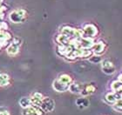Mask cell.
<instances>
[{"mask_svg": "<svg viewBox=\"0 0 122 115\" xmlns=\"http://www.w3.org/2000/svg\"><path fill=\"white\" fill-rule=\"evenodd\" d=\"M89 61L92 64H98V63H100L102 61L101 56L100 55H93V56H91V58L89 59Z\"/></svg>", "mask_w": 122, "mask_h": 115, "instance_id": "obj_18", "label": "cell"}, {"mask_svg": "<svg viewBox=\"0 0 122 115\" xmlns=\"http://www.w3.org/2000/svg\"><path fill=\"white\" fill-rule=\"evenodd\" d=\"M31 98H34V99H38V100H43L44 99V96L41 93L39 92H35V93H33L32 97Z\"/></svg>", "mask_w": 122, "mask_h": 115, "instance_id": "obj_20", "label": "cell"}, {"mask_svg": "<svg viewBox=\"0 0 122 115\" xmlns=\"http://www.w3.org/2000/svg\"><path fill=\"white\" fill-rule=\"evenodd\" d=\"M121 81H119V80H116V81H113L111 85V88L113 92H120L121 91Z\"/></svg>", "mask_w": 122, "mask_h": 115, "instance_id": "obj_15", "label": "cell"}, {"mask_svg": "<svg viewBox=\"0 0 122 115\" xmlns=\"http://www.w3.org/2000/svg\"><path fill=\"white\" fill-rule=\"evenodd\" d=\"M102 63V70L106 74H112L116 71V67L112 61L109 59H104L101 61Z\"/></svg>", "mask_w": 122, "mask_h": 115, "instance_id": "obj_5", "label": "cell"}, {"mask_svg": "<svg viewBox=\"0 0 122 115\" xmlns=\"http://www.w3.org/2000/svg\"><path fill=\"white\" fill-rule=\"evenodd\" d=\"M79 45H81V47L83 49H89V48H92V45H93V42H92V40L91 38H84L80 40Z\"/></svg>", "mask_w": 122, "mask_h": 115, "instance_id": "obj_12", "label": "cell"}, {"mask_svg": "<svg viewBox=\"0 0 122 115\" xmlns=\"http://www.w3.org/2000/svg\"><path fill=\"white\" fill-rule=\"evenodd\" d=\"M119 100H121V91L110 92V93H107L106 95V100L109 104H112V105Z\"/></svg>", "mask_w": 122, "mask_h": 115, "instance_id": "obj_6", "label": "cell"}, {"mask_svg": "<svg viewBox=\"0 0 122 115\" xmlns=\"http://www.w3.org/2000/svg\"><path fill=\"white\" fill-rule=\"evenodd\" d=\"M2 2H3V0H0V5H1V4H2Z\"/></svg>", "mask_w": 122, "mask_h": 115, "instance_id": "obj_21", "label": "cell"}, {"mask_svg": "<svg viewBox=\"0 0 122 115\" xmlns=\"http://www.w3.org/2000/svg\"><path fill=\"white\" fill-rule=\"evenodd\" d=\"M96 91V87L92 84H85L83 85V88H82L81 93L83 96H87V95H91L94 93Z\"/></svg>", "mask_w": 122, "mask_h": 115, "instance_id": "obj_8", "label": "cell"}, {"mask_svg": "<svg viewBox=\"0 0 122 115\" xmlns=\"http://www.w3.org/2000/svg\"><path fill=\"white\" fill-rule=\"evenodd\" d=\"M83 88V85L79 82H71V84L69 85V91L75 94H80Z\"/></svg>", "mask_w": 122, "mask_h": 115, "instance_id": "obj_9", "label": "cell"}, {"mask_svg": "<svg viewBox=\"0 0 122 115\" xmlns=\"http://www.w3.org/2000/svg\"><path fill=\"white\" fill-rule=\"evenodd\" d=\"M92 49H93V52L97 55H100L101 53H103L106 49V45L102 41H99L98 43L93 44L92 45Z\"/></svg>", "mask_w": 122, "mask_h": 115, "instance_id": "obj_10", "label": "cell"}, {"mask_svg": "<svg viewBox=\"0 0 122 115\" xmlns=\"http://www.w3.org/2000/svg\"><path fill=\"white\" fill-rule=\"evenodd\" d=\"M10 18L13 23H22L26 18V11L23 9H18V10H13L10 14Z\"/></svg>", "mask_w": 122, "mask_h": 115, "instance_id": "obj_1", "label": "cell"}, {"mask_svg": "<svg viewBox=\"0 0 122 115\" xmlns=\"http://www.w3.org/2000/svg\"><path fill=\"white\" fill-rule=\"evenodd\" d=\"M19 105L22 108H26V107H29L31 105V101H30V98H27V97H23L21 98L20 100H19Z\"/></svg>", "mask_w": 122, "mask_h": 115, "instance_id": "obj_14", "label": "cell"}, {"mask_svg": "<svg viewBox=\"0 0 122 115\" xmlns=\"http://www.w3.org/2000/svg\"><path fill=\"white\" fill-rule=\"evenodd\" d=\"M52 87H53V89L58 92H66V91H68V89H69V85L61 83V82L59 81L57 79H55L53 81V83H52Z\"/></svg>", "mask_w": 122, "mask_h": 115, "instance_id": "obj_7", "label": "cell"}, {"mask_svg": "<svg viewBox=\"0 0 122 115\" xmlns=\"http://www.w3.org/2000/svg\"><path fill=\"white\" fill-rule=\"evenodd\" d=\"M0 115H10V112L5 106H0Z\"/></svg>", "mask_w": 122, "mask_h": 115, "instance_id": "obj_19", "label": "cell"}, {"mask_svg": "<svg viewBox=\"0 0 122 115\" xmlns=\"http://www.w3.org/2000/svg\"><path fill=\"white\" fill-rule=\"evenodd\" d=\"M10 84V77L6 73L0 72V86H5Z\"/></svg>", "mask_w": 122, "mask_h": 115, "instance_id": "obj_13", "label": "cell"}, {"mask_svg": "<svg viewBox=\"0 0 122 115\" xmlns=\"http://www.w3.org/2000/svg\"><path fill=\"white\" fill-rule=\"evenodd\" d=\"M40 107L45 113H51V112H52L54 110L55 103L51 98H44L42 100V102H41Z\"/></svg>", "mask_w": 122, "mask_h": 115, "instance_id": "obj_3", "label": "cell"}, {"mask_svg": "<svg viewBox=\"0 0 122 115\" xmlns=\"http://www.w3.org/2000/svg\"><path fill=\"white\" fill-rule=\"evenodd\" d=\"M57 41H58V43L61 44V45H66L67 42H69V38L68 37H66V35H64V34H61V35H59L58 38H57Z\"/></svg>", "mask_w": 122, "mask_h": 115, "instance_id": "obj_16", "label": "cell"}, {"mask_svg": "<svg viewBox=\"0 0 122 115\" xmlns=\"http://www.w3.org/2000/svg\"><path fill=\"white\" fill-rule=\"evenodd\" d=\"M112 108L114 109L115 111H117L119 113H121L122 112V102H121V100H117L115 103L112 104Z\"/></svg>", "mask_w": 122, "mask_h": 115, "instance_id": "obj_17", "label": "cell"}, {"mask_svg": "<svg viewBox=\"0 0 122 115\" xmlns=\"http://www.w3.org/2000/svg\"><path fill=\"white\" fill-rule=\"evenodd\" d=\"M89 100L86 98H79L76 100V105L80 109H85L89 106Z\"/></svg>", "mask_w": 122, "mask_h": 115, "instance_id": "obj_11", "label": "cell"}, {"mask_svg": "<svg viewBox=\"0 0 122 115\" xmlns=\"http://www.w3.org/2000/svg\"><path fill=\"white\" fill-rule=\"evenodd\" d=\"M21 40L18 38H15L13 39L9 47L7 48V53L10 56H16L17 54L19 52V49H20Z\"/></svg>", "mask_w": 122, "mask_h": 115, "instance_id": "obj_2", "label": "cell"}, {"mask_svg": "<svg viewBox=\"0 0 122 115\" xmlns=\"http://www.w3.org/2000/svg\"><path fill=\"white\" fill-rule=\"evenodd\" d=\"M98 34V30L97 27L93 25H87L84 28L83 31H82V37L86 38H92Z\"/></svg>", "mask_w": 122, "mask_h": 115, "instance_id": "obj_4", "label": "cell"}]
</instances>
